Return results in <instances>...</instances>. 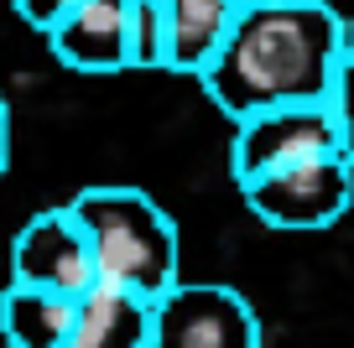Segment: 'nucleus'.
<instances>
[{"label":"nucleus","mask_w":354,"mask_h":348,"mask_svg":"<svg viewBox=\"0 0 354 348\" xmlns=\"http://www.w3.org/2000/svg\"><path fill=\"white\" fill-rule=\"evenodd\" d=\"M339 63L344 16L328 0H266L240 6L198 84L230 120H245L261 109L328 99Z\"/></svg>","instance_id":"nucleus-1"},{"label":"nucleus","mask_w":354,"mask_h":348,"mask_svg":"<svg viewBox=\"0 0 354 348\" xmlns=\"http://www.w3.org/2000/svg\"><path fill=\"white\" fill-rule=\"evenodd\" d=\"M78 229L88 240V260H94V281L120 286V291L156 302L183 281V240L177 224L151 193L131 182H100L78 187L68 197Z\"/></svg>","instance_id":"nucleus-2"},{"label":"nucleus","mask_w":354,"mask_h":348,"mask_svg":"<svg viewBox=\"0 0 354 348\" xmlns=\"http://www.w3.org/2000/svg\"><path fill=\"white\" fill-rule=\"evenodd\" d=\"M240 197L266 229L318 234V229H333L354 208V166L344 156H313V162L281 166V172L245 182Z\"/></svg>","instance_id":"nucleus-3"},{"label":"nucleus","mask_w":354,"mask_h":348,"mask_svg":"<svg viewBox=\"0 0 354 348\" xmlns=\"http://www.w3.org/2000/svg\"><path fill=\"white\" fill-rule=\"evenodd\" d=\"M146 348H261V317L224 281H177L151 302Z\"/></svg>","instance_id":"nucleus-4"},{"label":"nucleus","mask_w":354,"mask_h":348,"mask_svg":"<svg viewBox=\"0 0 354 348\" xmlns=\"http://www.w3.org/2000/svg\"><path fill=\"white\" fill-rule=\"evenodd\" d=\"M313 156H339V125H333L328 99L318 104H281V109H261L234 120V141H230V172L234 187L255 182L266 172L313 162Z\"/></svg>","instance_id":"nucleus-5"},{"label":"nucleus","mask_w":354,"mask_h":348,"mask_svg":"<svg viewBox=\"0 0 354 348\" xmlns=\"http://www.w3.org/2000/svg\"><path fill=\"white\" fill-rule=\"evenodd\" d=\"M11 281L42 286V291H57V296H84L94 286L88 240L68 203L32 213L11 234Z\"/></svg>","instance_id":"nucleus-6"},{"label":"nucleus","mask_w":354,"mask_h":348,"mask_svg":"<svg viewBox=\"0 0 354 348\" xmlns=\"http://www.w3.org/2000/svg\"><path fill=\"white\" fill-rule=\"evenodd\" d=\"M47 47L73 73H125L131 68V0H78L47 32Z\"/></svg>","instance_id":"nucleus-7"},{"label":"nucleus","mask_w":354,"mask_h":348,"mask_svg":"<svg viewBox=\"0 0 354 348\" xmlns=\"http://www.w3.org/2000/svg\"><path fill=\"white\" fill-rule=\"evenodd\" d=\"M151 338V302L94 281L73 302V327L63 348H146Z\"/></svg>","instance_id":"nucleus-8"},{"label":"nucleus","mask_w":354,"mask_h":348,"mask_svg":"<svg viewBox=\"0 0 354 348\" xmlns=\"http://www.w3.org/2000/svg\"><path fill=\"white\" fill-rule=\"evenodd\" d=\"M167 16V42H172V68L167 73H203L219 52L230 21L240 16V0H156Z\"/></svg>","instance_id":"nucleus-9"},{"label":"nucleus","mask_w":354,"mask_h":348,"mask_svg":"<svg viewBox=\"0 0 354 348\" xmlns=\"http://www.w3.org/2000/svg\"><path fill=\"white\" fill-rule=\"evenodd\" d=\"M73 302L78 296H57L42 286L11 281L0 291V338L6 348H63L68 327H73Z\"/></svg>","instance_id":"nucleus-10"},{"label":"nucleus","mask_w":354,"mask_h":348,"mask_svg":"<svg viewBox=\"0 0 354 348\" xmlns=\"http://www.w3.org/2000/svg\"><path fill=\"white\" fill-rule=\"evenodd\" d=\"M131 68H146V73H167L172 68L167 16L156 0H131Z\"/></svg>","instance_id":"nucleus-11"},{"label":"nucleus","mask_w":354,"mask_h":348,"mask_svg":"<svg viewBox=\"0 0 354 348\" xmlns=\"http://www.w3.org/2000/svg\"><path fill=\"white\" fill-rule=\"evenodd\" d=\"M328 109H333V125H339V156L354 166V52H344L339 73H333Z\"/></svg>","instance_id":"nucleus-12"},{"label":"nucleus","mask_w":354,"mask_h":348,"mask_svg":"<svg viewBox=\"0 0 354 348\" xmlns=\"http://www.w3.org/2000/svg\"><path fill=\"white\" fill-rule=\"evenodd\" d=\"M11 6H16V16H21L32 32H42V37H47V32H53V26L78 6V0H11Z\"/></svg>","instance_id":"nucleus-13"},{"label":"nucleus","mask_w":354,"mask_h":348,"mask_svg":"<svg viewBox=\"0 0 354 348\" xmlns=\"http://www.w3.org/2000/svg\"><path fill=\"white\" fill-rule=\"evenodd\" d=\"M6 166H11V104L0 94V177H6Z\"/></svg>","instance_id":"nucleus-14"},{"label":"nucleus","mask_w":354,"mask_h":348,"mask_svg":"<svg viewBox=\"0 0 354 348\" xmlns=\"http://www.w3.org/2000/svg\"><path fill=\"white\" fill-rule=\"evenodd\" d=\"M344 52H354V16H344Z\"/></svg>","instance_id":"nucleus-15"},{"label":"nucleus","mask_w":354,"mask_h":348,"mask_svg":"<svg viewBox=\"0 0 354 348\" xmlns=\"http://www.w3.org/2000/svg\"><path fill=\"white\" fill-rule=\"evenodd\" d=\"M240 6H266V0H240Z\"/></svg>","instance_id":"nucleus-16"}]
</instances>
